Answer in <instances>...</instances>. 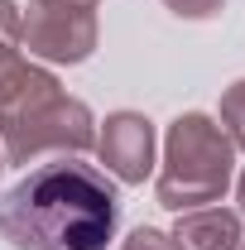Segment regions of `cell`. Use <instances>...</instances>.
Returning <instances> with one entry per match:
<instances>
[{"label":"cell","instance_id":"obj_1","mask_svg":"<svg viewBox=\"0 0 245 250\" xmlns=\"http://www.w3.org/2000/svg\"><path fill=\"white\" fill-rule=\"evenodd\" d=\"M121 226V197L111 178L58 154L29 168L0 197V236L15 250H106Z\"/></svg>","mask_w":245,"mask_h":250},{"label":"cell","instance_id":"obj_2","mask_svg":"<svg viewBox=\"0 0 245 250\" xmlns=\"http://www.w3.org/2000/svg\"><path fill=\"white\" fill-rule=\"evenodd\" d=\"M92 145H96V121L87 101L67 96L48 67L20 58L0 77V154H5V164L82 154Z\"/></svg>","mask_w":245,"mask_h":250},{"label":"cell","instance_id":"obj_3","mask_svg":"<svg viewBox=\"0 0 245 250\" xmlns=\"http://www.w3.org/2000/svg\"><path fill=\"white\" fill-rule=\"evenodd\" d=\"M231 173H236V145L226 140V130L202 111H187L168 125V140H163L159 207L168 212L212 207L231 188Z\"/></svg>","mask_w":245,"mask_h":250},{"label":"cell","instance_id":"obj_4","mask_svg":"<svg viewBox=\"0 0 245 250\" xmlns=\"http://www.w3.org/2000/svg\"><path fill=\"white\" fill-rule=\"evenodd\" d=\"M96 5L101 0H29V15H20V43L43 62H87L96 53Z\"/></svg>","mask_w":245,"mask_h":250},{"label":"cell","instance_id":"obj_5","mask_svg":"<svg viewBox=\"0 0 245 250\" xmlns=\"http://www.w3.org/2000/svg\"><path fill=\"white\" fill-rule=\"evenodd\" d=\"M96 154L106 164V173H116L121 183H144L154 168V125L140 111L106 116L101 135H96Z\"/></svg>","mask_w":245,"mask_h":250},{"label":"cell","instance_id":"obj_6","mask_svg":"<svg viewBox=\"0 0 245 250\" xmlns=\"http://www.w3.org/2000/svg\"><path fill=\"white\" fill-rule=\"evenodd\" d=\"M173 250H241V217L226 212V207H192L178 212L173 226Z\"/></svg>","mask_w":245,"mask_h":250},{"label":"cell","instance_id":"obj_7","mask_svg":"<svg viewBox=\"0 0 245 250\" xmlns=\"http://www.w3.org/2000/svg\"><path fill=\"white\" fill-rule=\"evenodd\" d=\"M221 130L236 149H245V77L221 92Z\"/></svg>","mask_w":245,"mask_h":250},{"label":"cell","instance_id":"obj_8","mask_svg":"<svg viewBox=\"0 0 245 250\" xmlns=\"http://www.w3.org/2000/svg\"><path fill=\"white\" fill-rule=\"evenodd\" d=\"M20 62V10L15 0H0V77Z\"/></svg>","mask_w":245,"mask_h":250},{"label":"cell","instance_id":"obj_9","mask_svg":"<svg viewBox=\"0 0 245 250\" xmlns=\"http://www.w3.org/2000/svg\"><path fill=\"white\" fill-rule=\"evenodd\" d=\"M178 20H212V15H221V5L226 0H163Z\"/></svg>","mask_w":245,"mask_h":250},{"label":"cell","instance_id":"obj_10","mask_svg":"<svg viewBox=\"0 0 245 250\" xmlns=\"http://www.w3.org/2000/svg\"><path fill=\"white\" fill-rule=\"evenodd\" d=\"M121 250H173V241H168L163 231H154V226H135L121 241Z\"/></svg>","mask_w":245,"mask_h":250},{"label":"cell","instance_id":"obj_11","mask_svg":"<svg viewBox=\"0 0 245 250\" xmlns=\"http://www.w3.org/2000/svg\"><path fill=\"white\" fill-rule=\"evenodd\" d=\"M236 202H241V212H245V173H241V183H236Z\"/></svg>","mask_w":245,"mask_h":250},{"label":"cell","instance_id":"obj_12","mask_svg":"<svg viewBox=\"0 0 245 250\" xmlns=\"http://www.w3.org/2000/svg\"><path fill=\"white\" fill-rule=\"evenodd\" d=\"M0 168H5V154H0Z\"/></svg>","mask_w":245,"mask_h":250},{"label":"cell","instance_id":"obj_13","mask_svg":"<svg viewBox=\"0 0 245 250\" xmlns=\"http://www.w3.org/2000/svg\"><path fill=\"white\" fill-rule=\"evenodd\" d=\"M241 250H245V241H241Z\"/></svg>","mask_w":245,"mask_h":250}]
</instances>
